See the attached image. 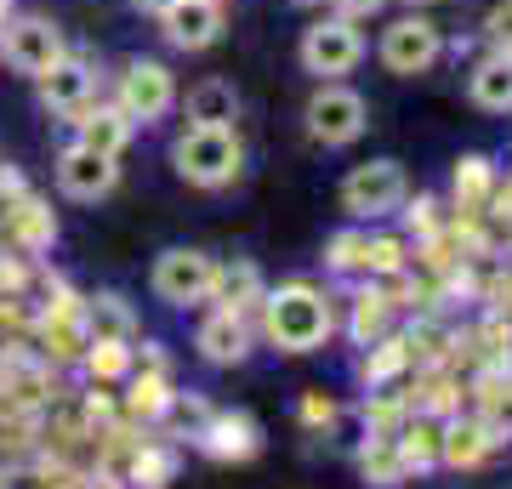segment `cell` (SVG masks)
<instances>
[{
	"label": "cell",
	"mask_w": 512,
	"mask_h": 489,
	"mask_svg": "<svg viewBox=\"0 0 512 489\" xmlns=\"http://www.w3.org/2000/svg\"><path fill=\"white\" fill-rule=\"evenodd\" d=\"M256 325L279 353H319L336 336V302L313 279H285V285H268Z\"/></svg>",
	"instance_id": "cell-1"
},
{
	"label": "cell",
	"mask_w": 512,
	"mask_h": 489,
	"mask_svg": "<svg viewBox=\"0 0 512 489\" xmlns=\"http://www.w3.org/2000/svg\"><path fill=\"white\" fill-rule=\"evenodd\" d=\"M171 171L200 194H222L245 171V143L234 126H183L171 143Z\"/></svg>",
	"instance_id": "cell-2"
},
{
	"label": "cell",
	"mask_w": 512,
	"mask_h": 489,
	"mask_svg": "<svg viewBox=\"0 0 512 489\" xmlns=\"http://www.w3.org/2000/svg\"><path fill=\"white\" fill-rule=\"evenodd\" d=\"M365 29L353 18H336V12H319V18L302 29V40H296V63H302V74H313V80H348L359 63H365Z\"/></svg>",
	"instance_id": "cell-3"
},
{
	"label": "cell",
	"mask_w": 512,
	"mask_h": 489,
	"mask_svg": "<svg viewBox=\"0 0 512 489\" xmlns=\"http://www.w3.org/2000/svg\"><path fill=\"white\" fill-rule=\"evenodd\" d=\"M444 46H450V35L427 12H399L382 29V40H376V63L387 74H399V80H416V74L444 63Z\"/></svg>",
	"instance_id": "cell-4"
},
{
	"label": "cell",
	"mask_w": 512,
	"mask_h": 489,
	"mask_svg": "<svg viewBox=\"0 0 512 489\" xmlns=\"http://www.w3.org/2000/svg\"><path fill=\"white\" fill-rule=\"evenodd\" d=\"M63 52H69V35H63L57 18H46V12H6V23H0V57H6L12 74L40 80Z\"/></svg>",
	"instance_id": "cell-5"
},
{
	"label": "cell",
	"mask_w": 512,
	"mask_h": 489,
	"mask_svg": "<svg viewBox=\"0 0 512 489\" xmlns=\"http://www.w3.org/2000/svg\"><path fill=\"white\" fill-rule=\"evenodd\" d=\"M302 120H308V137L319 148H353L370 131V103L348 80H319L308 97V109H302Z\"/></svg>",
	"instance_id": "cell-6"
},
{
	"label": "cell",
	"mask_w": 512,
	"mask_h": 489,
	"mask_svg": "<svg viewBox=\"0 0 512 489\" xmlns=\"http://www.w3.org/2000/svg\"><path fill=\"white\" fill-rule=\"evenodd\" d=\"M114 103L131 114V126H160L177 109V74L165 57H126L114 74Z\"/></svg>",
	"instance_id": "cell-7"
},
{
	"label": "cell",
	"mask_w": 512,
	"mask_h": 489,
	"mask_svg": "<svg viewBox=\"0 0 512 489\" xmlns=\"http://www.w3.org/2000/svg\"><path fill=\"white\" fill-rule=\"evenodd\" d=\"M410 200V177L399 160H365L342 177V211L353 222H387L399 217V205Z\"/></svg>",
	"instance_id": "cell-8"
},
{
	"label": "cell",
	"mask_w": 512,
	"mask_h": 489,
	"mask_svg": "<svg viewBox=\"0 0 512 489\" xmlns=\"http://www.w3.org/2000/svg\"><path fill=\"white\" fill-rule=\"evenodd\" d=\"M211 279H217V256L194 251V245H171L148 268V290L160 296L165 308H200L211 296Z\"/></svg>",
	"instance_id": "cell-9"
},
{
	"label": "cell",
	"mask_w": 512,
	"mask_h": 489,
	"mask_svg": "<svg viewBox=\"0 0 512 489\" xmlns=\"http://www.w3.org/2000/svg\"><path fill=\"white\" fill-rule=\"evenodd\" d=\"M52 177H57V194H63V200L97 205L120 188V160H109V154H97V148H86V143H63L57 160H52Z\"/></svg>",
	"instance_id": "cell-10"
},
{
	"label": "cell",
	"mask_w": 512,
	"mask_h": 489,
	"mask_svg": "<svg viewBox=\"0 0 512 489\" xmlns=\"http://www.w3.org/2000/svg\"><path fill=\"white\" fill-rule=\"evenodd\" d=\"M35 91H40V109H46V114L74 120L80 109H92V103H97V63L69 46V52H63L52 69L35 80Z\"/></svg>",
	"instance_id": "cell-11"
},
{
	"label": "cell",
	"mask_w": 512,
	"mask_h": 489,
	"mask_svg": "<svg viewBox=\"0 0 512 489\" xmlns=\"http://www.w3.org/2000/svg\"><path fill=\"white\" fill-rule=\"evenodd\" d=\"M0 239H6V245H12L18 256L40 262V256L57 245V217H52V205L40 200L35 188H23L18 200L0 205Z\"/></svg>",
	"instance_id": "cell-12"
},
{
	"label": "cell",
	"mask_w": 512,
	"mask_h": 489,
	"mask_svg": "<svg viewBox=\"0 0 512 489\" xmlns=\"http://www.w3.org/2000/svg\"><path fill=\"white\" fill-rule=\"evenodd\" d=\"M160 35L171 52H211L228 35V0H177L160 18Z\"/></svg>",
	"instance_id": "cell-13"
},
{
	"label": "cell",
	"mask_w": 512,
	"mask_h": 489,
	"mask_svg": "<svg viewBox=\"0 0 512 489\" xmlns=\"http://www.w3.org/2000/svg\"><path fill=\"white\" fill-rule=\"evenodd\" d=\"M251 342H256L251 313H228V308H211V313L200 319V330H194L200 359L217 364V370H228V364H245V359H251Z\"/></svg>",
	"instance_id": "cell-14"
},
{
	"label": "cell",
	"mask_w": 512,
	"mask_h": 489,
	"mask_svg": "<svg viewBox=\"0 0 512 489\" xmlns=\"http://www.w3.org/2000/svg\"><path fill=\"white\" fill-rule=\"evenodd\" d=\"M194 444H200L211 461H251V455L262 450V427H256V416H245V410H211V416L194 427Z\"/></svg>",
	"instance_id": "cell-15"
},
{
	"label": "cell",
	"mask_w": 512,
	"mask_h": 489,
	"mask_svg": "<svg viewBox=\"0 0 512 489\" xmlns=\"http://www.w3.org/2000/svg\"><path fill=\"white\" fill-rule=\"evenodd\" d=\"M74 126V143H86V148H97V154H109V160H120L131 148V137H137V126H131V114L114 103V97H97L92 109H80L69 120Z\"/></svg>",
	"instance_id": "cell-16"
},
{
	"label": "cell",
	"mask_w": 512,
	"mask_h": 489,
	"mask_svg": "<svg viewBox=\"0 0 512 489\" xmlns=\"http://www.w3.org/2000/svg\"><path fill=\"white\" fill-rule=\"evenodd\" d=\"M501 433L484 427L478 416H444V438H439V467H478V461H490Z\"/></svg>",
	"instance_id": "cell-17"
},
{
	"label": "cell",
	"mask_w": 512,
	"mask_h": 489,
	"mask_svg": "<svg viewBox=\"0 0 512 489\" xmlns=\"http://www.w3.org/2000/svg\"><path fill=\"white\" fill-rule=\"evenodd\" d=\"M495 182H501V165L490 154H461L456 177H450V217H484Z\"/></svg>",
	"instance_id": "cell-18"
},
{
	"label": "cell",
	"mask_w": 512,
	"mask_h": 489,
	"mask_svg": "<svg viewBox=\"0 0 512 489\" xmlns=\"http://www.w3.org/2000/svg\"><path fill=\"white\" fill-rule=\"evenodd\" d=\"M262 296H268V279L256 262L234 256V262H217V279H211V308H228V313H256L262 308Z\"/></svg>",
	"instance_id": "cell-19"
},
{
	"label": "cell",
	"mask_w": 512,
	"mask_h": 489,
	"mask_svg": "<svg viewBox=\"0 0 512 489\" xmlns=\"http://www.w3.org/2000/svg\"><path fill=\"white\" fill-rule=\"evenodd\" d=\"M393 296H387L376 279H359L353 285V296H348V336H353V347H370V342H382L387 330H393Z\"/></svg>",
	"instance_id": "cell-20"
},
{
	"label": "cell",
	"mask_w": 512,
	"mask_h": 489,
	"mask_svg": "<svg viewBox=\"0 0 512 489\" xmlns=\"http://www.w3.org/2000/svg\"><path fill=\"white\" fill-rule=\"evenodd\" d=\"M177 103H183L188 126H234V120H239V86H234V80H222V74L194 80L188 97H177Z\"/></svg>",
	"instance_id": "cell-21"
},
{
	"label": "cell",
	"mask_w": 512,
	"mask_h": 489,
	"mask_svg": "<svg viewBox=\"0 0 512 489\" xmlns=\"http://www.w3.org/2000/svg\"><path fill=\"white\" fill-rule=\"evenodd\" d=\"M467 97L484 114H512V52H484L467 69Z\"/></svg>",
	"instance_id": "cell-22"
},
{
	"label": "cell",
	"mask_w": 512,
	"mask_h": 489,
	"mask_svg": "<svg viewBox=\"0 0 512 489\" xmlns=\"http://www.w3.org/2000/svg\"><path fill=\"white\" fill-rule=\"evenodd\" d=\"M52 393V359H40V353H6L0 359V399L6 410L12 404H40Z\"/></svg>",
	"instance_id": "cell-23"
},
{
	"label": "cell",
	"mask_w": 512,
	"mask_h": 489,
	"mask_svg": "<svg viewBox=\"0 0 512 489\" xmlns=\"http://www.w3.org/2000/svg\"><path fill=\"white\" fill-rule=\"evenodd\" d=\"M439 438H444V421L427 416V410H410L404 427L393 433V450H399L404 472H433L439 467Z\"/></svg>",
	"instance_id": "cell-24"
},
{
	"label": "cell",
	"mask_w": 512,
	"mask_h": 489,
	"mask_svg": "<svg viewBox=\"0 0 512 489\" xmlns=\"http://www.w3.org/2000/svg\"><path fill=\"white\" fill-rule=\"evenodd\" d=\"M86 336L92 342H137V313L120 290H97L86 296Z\"/></svg>",
	"instance_id": "cell-25"
},
{
	"label": "cell",
	"mask_w": 512,
	"mask_h": 489,
	"mask_svg": "<svg viewBox=\"0 0 512 489\" xmlns=\"http://www.w3.org/2000/svg\"><path fill=\"white\" fill-rule=\"evenodd\" d=\"M131 387H126V416L131 421H165L171 410V370H148V364H131Z\"/></svg>",
	"instance_id": "cell-26"
},
{
	"label": "cell",
	"mask_w": 512,
	"mask_h": 489,
	"mask_svg": "<svg viewBox=\"0 0 512 489\" xmlns=\"http://www.w3.org/2000/svg\"><path fill=\"white\" fill-rule=\"evenodd\" d=\"M410 342H404V330H387L382 342L365 347V359H359V381H365V393H376V387H393V381L410 370Z\"/></svg>",
	"instance_id": "cell-27"
},
{
	"label": "cell",
	"mask_w": 512,
	"mask_h": 489,
	"mask_svg": "<svg viewBox=\"0 0 512 489\" xmlns=\"http://www.w3.org/2000/svg\"><path fill=\"white\" fill-rule=\"evenodd\" d=\"M325 273H336V279H370V228L365 222H353V228H342V234L325 239Z\"/></svg>",
	"instance_id": "cell-28"
},
{
	"label": "cell",
	"mask_w": 512,
	"mask_h": 489,
	"mask_svg": "<svg viewBox=\"0 0 512 489\" xmlns=\"http://www.w3.org/2000/svg\"><path fill=\"white\" fill-rule=\"evenodd\" d=\"M473 399H478L473 416L507 438L512 433V370H484V376H478V387H473Z\"/></svg>",
	"instance_id": "cell-29"
},
{
	"label": "cell",
	"mask_w": 512,
	"mask_h": 489,
	"mask_svg": "<svg viewBox=\"0 0 512 489\" xmlns=\"http://www.w3.org/2000/svg\"><path fill=\"white\" fill-rule=\"evenodd\" d=\"M80 364H86V376H92L97 387H114V381L131 376V364H137V342H86Z\"/></svg>",
	"instance_id": "cell-30"
},
{
	"label": "cell",
	"mask_w": 512,
	"mask_h": 489,
	"mask_svg": "<svg viewBox=\"0 0 512 489\" xmlns=\"http://www.w3.org/2000/svg\"><path fill=\"white\" fill-rule=\"evenodd\" d=\"M353 455H359V472H365L370 489H399L404 478H410L404 461H399V450H393V438H365Z\"/></svg>",
	"instance_id": "cell-31"
},
{
	"label": "cell",
	"mask_w": 512,
	"mask_h": 489,
	"mask_svg": "<svg viewBox=\"0 0 512 489\" xmlns=\"http://www.w3.org/2000/svg\"><path fill=\"white\" fill-rule=\"evenodd\" d=\"M177 478V455L165 450V444H137V455H131L126 467V484L131 489H165Z\"/></svg>",
	"instance_id": "cell-32"
},
{
	"label": "cell",
	"mask_w": 512,
	"mask_h": 489,
	"mask_svg": "<svg viewBox=\"0 0 512 489\" xmlns=\"http://www.w3.org/2000/svg\"><path fill=\"white\" fill-rule=\"evenodd\" d=\"M399 217H404V239H410V251H416V245H427V239H439L444 228H450V217H444V205L433 200V194H416V200H404V205H399Z\"/></svg>",
	"instance_id": "cell-33"
},
{
	"label": "cell",
	"mask_w": 512,
	"mask_h": 489,
	"mask_svg": "<svg viewBox=\"0 0 512 489\" xmlns=\"http://www.w3.org/2000/svg\"><path fill=\"white\" fill-rule=\"evenodd\" d=\"M410 268V239L399 234H370V279H393Z\"/></svg>",
	"instance_id": "cell-34"
},
{
	"label": "cell",
	"mask_w": 512,
	"mask_h": 489,
	"mask_svg": "<svg viewBox=\"0 0 512 489\" xmlns=\"http://www.w3.org/2000/svg\"><path fill=\"white\" fill-rule=\"evenodd\" d=\"M478 40H484V52H512V0H495L490 12H484Z\"/></svg>",
	"instance_id": "cell-35"
},
{
	"label": "cell",
	"mask_w": 512,
	"mask_h": 489,
	"mask_svg": "<svg viewBox=\"0 0 512 489\" xmlns=\"http://www.w3.org/2000/svg\"><path fill=\"white\" fill-rule=\"evenodd\" d=\"M296 416H302V427H336V399H325V393H302V404H296Z\"/></svg>",
	"instance_id": "cell-36"
},
{
	"label": "cell",
	"mask_w": 512,
	"mask_h": 489,
	"mask_svg": "<svg viewBox=\"0 0 512 489\" xmlns=\"http://www.w3.org/2000/svg\"><path fill=\"white\" fill-rule=\"evenodd\" d=\"M382 6H387V0H325V12H336V18H353V23H370Z\"/></svg>",
	"instance_id": "cell-37"
},
{
	"label": "cell",
	"mask_w": 512,
	"mask_h": 489,
	"mask_svg": "<svg viewBox=\"0 0 512 489\" xmlns=\"http://www.w3.org/2000/svg\"><path fill=\"white\" fill-rule=\"evenodd\" d=\"M484 217H490V222H507V228H512V171L495 182V194H490V205H484Z\"/></svg>",
	"instance_id": "cell-38"
},
{
	"label": "cell",
	"mask_w": 512,
	"mask_h": 489,
	"mask_svg": "<svg viewBox=\"0 0 512 489\" xmlns=\"http://www.w3.org/2000/svg\"><path fill=\"white\" fill-rule=\"evenodd\" d=\"M131 6H137V12H143V18H154V23H160L165 12H171V6H177V0H131Z\"/></svg>",
	"instance_id": "cell-39"
},
{
	"label": "cell",
	"mask_w": 512,
	"mask_h": 489,
	"mask_svg": "<svg viewBox=\"0 0 512 489\" xmlns=\"http://www.w3.org/2000/svg\"><path fill=\"white\" fill-rule=\"evenodd\" d=\"M404 12H433V6H439V0H399Z\"/></svg>",
	"instance_id": "cell-40"
},
{
	"label": "cell",
	"mask_w": 512,
	"mask_h": 489,
	"mask_svg": "<svg viewBox=\"0 0 512 489\" xmlns=\"http://www.w3.org/2000/svg\"><path fill=\"white\" fill-rule=\"evenodd\" d=\"M291 6H302V12H313V6H319V12H325V0H291Z\"/></svg>",
	"instance_id": "cell-41"
},
{
	"label": "cell",
	"mask_w": 512,
	"mask_h": 489,
	"mask_svg": "<svg viewBox=\"0 0 512 489\" xmlns=\"http://www.w3.org/2000/svg\"><path fill=\"white\" fill-rule=\"evenodd\" d=\"M0 12H12V0H0Z\"/></svg>",
	"instance_id": "cell-42"
},
{
	"label": "cell",
	"mask_w": 512,
	"mask_h": 489,
	"mask_svg": "<svg viewBox=\"0 0 512 489\" xmlns=\"http://www.w3.org/2000/svg\"><path fill=\"white\" fill-rule=\"evenodd\" d=\"M0 23H6V12H0Z\"/></svg>",
	"instance_id": "cell-43"
}]
</instances>
